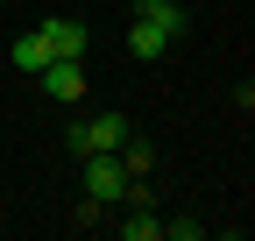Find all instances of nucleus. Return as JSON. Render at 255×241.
<instances>
[{"mask_svg":"<svg viewBox=\"0 0 255 241\" xmlns=\"http://www.w3.org/2000/svg\"><path fill=\"white\" fill-rule=\"evenodd\" d=\"M78 163H85V192L100 199V206H121L128 185H135V177H128V163H121V149H107V156H78Z\"/></svg>","mask_w":255,"mask_h":241,"instance_id":"f257e3e1","label":"nucleus"},{"mask_svg":"<svg viewBox=\"0 0 255 241\" xmlns=\"http://www.w3.org/2000/svg\"><path fill=\"white\" fill-rule=\"evenodd\" d=\"M128 142V114H92L71 128V156H107V149Z\"/></svg>","mask_w":255,"mask_h":241,"instance_id":"f03ea898","label":"nucleus"},{"mask_svg":"<svg viewBox=\"0 0 255 241\" xmlns=\"http://www.w3.org/2000/svg\"><path fill=\"white\" fill-rule=\"evenodd\" d=\"M36 78H43V93H50L57 107H78V100H85V71H78V57H50Z\"/></svg>","mask_w":255,"mask_h":241,"instance_id":"7ed1b4c3","label":"nucleus"},{"mask_svg":"<svg viewBox=\"0 0 255 241\" xmlns=\"http://www.w3.org/2000/svg\"><path fill=\"white\" fill-rule=\"evenodd\" d=\"M36 36L50 43V57H78V50H85V28H78L71 14H50V21L36 28Z\"/></svg>","mask_w":255,"mask_h":241,"instance_id":"20e7f679","label":"nucleus"},{"mask_svg":"<svg viewBox=\"0 0 255 241\" xmlns=\"http://www.w3.org/2000/svg\"><path fill=\"white\" fill-rule=\"evenodd\" d=\"M177 36H170V28H156V21H135V28H128V50H135L142 57V64H149V57H163Z\"/></svg>","mask_w":255,"mask_h":241,"instance_id":"39448f33","label":"nucleus"},{"mask_svg":"<svg viewBox=\"0 0 255 241\" xmlns=\"http://www.w3.org/2000/svg\"><path fill=\"white\" fill-rule=\"evenodd\" d=\"M135 21H156L170 36H184V0H135Z\"/></svg>","mask_w":255,"mask_h":241,"instance_id":"423d86ee","label":"nucleus"},{"mask_svg":"<svg viewBox=\"0 0 255 241\" xmlns=\"http://www.w3.org/2000/svg\"><path fill=\"white\" fill-rule=\"evenodd\" d=\"M50 64V43L36 36V28H28V36H14V71H43Z\"/></svg>","mask_w":255,"mask_h":241,"instance_id":"0eeeda50","label":"nucleus"},{"mask_svg":"<svg viewBox=\"0 0 255 241\" xmlns=\"http://www.w3.org/2000/svg\"><path fill=\"white\" fill-rule=\"evenodd\" d=\"M121 234H128V241H163V220H156L149 206H128V220H121Z\"/></svg>","mask_w":255,"mask_h":241,"instance_id":"6e6552de","label":"nucleus"},{"mask_svg":"<svg viewBox=\"0 0 255 241\" xmlns=\"http://www.w3.org/2000/svg\"><path fill=\"white\" fill-rule=\"evenodd\" d=\"M121 163H128V177H142V170H149L156 156H149V149H142V142H121Z\"/></svg>","mask_w":255,"mask_h":241,"instance_id":"1a4fd4ad","label":"nucleus"},{"mask_svg":"<svg viewBox=\"0 0 255 241\" xmlns=\"http://www.w3.org/2000/svg\"><path fill=\"white\" fill-rule=\"evenodd\" d=\"M199 234H206L199 220H163V241H199Z\"/></svg>","mask_w":255,"mask_h":241,"instance_id":"9d476101","label":"nucleus"},{"mask_svg":"<svg viewBox=\"0 0 255 241\" xmlns=\"http://www.w3.org/2000/svg\"><path fill=\"white\" fill-rule=\"evenodd\" d=\"M100 213H107V206H100V199H92V192H85V199H78V213H71V220H78V227H100Z\"/></svg>","mask_w":255,"mask_h":241,"instance_id":"9b49d317","label":"nucleus"}]
</instances>
